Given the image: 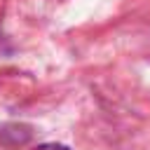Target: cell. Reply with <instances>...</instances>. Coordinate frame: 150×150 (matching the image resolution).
Returning <instances> with one entry per match:
<instances>
[{
	"mask_svg": "<svg viewBox=\"0 0 150 150\" xmlns=\"http://www.w3.org/2000/svg\"><path fill=\"white\" fill-rule=\"evenodd\" d=\"M35 150H68V148H63V145H40Z\"/></svg>",
	"mask_w": 150,
	"mask_h": 150,
	"instance_id": "obj_1",
	"label": "cell"
}]
</instances>
